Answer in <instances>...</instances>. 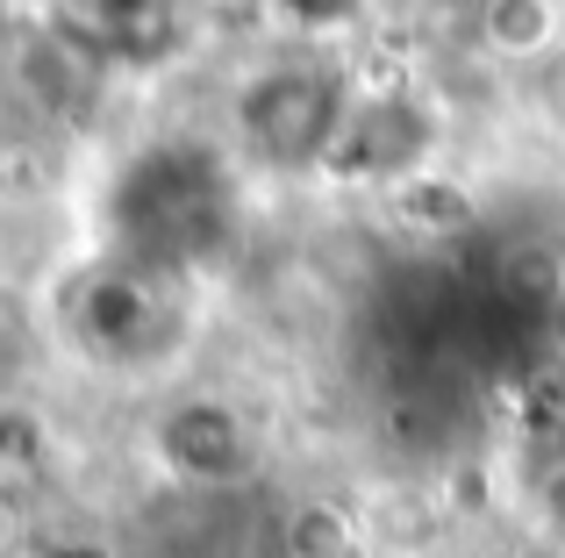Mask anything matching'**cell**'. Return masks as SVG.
I'll return each mask as SVG.
<instances>
[{"label": "cell", "instance_id": "cell-6", "mask_svg": "<svg viewBox=\"0 0 565 558\" xmlns=\"http://www.w3.org/2000/svg\"><path fill=\"white\" fill-rule=\"evenodd\" d=\"M537 508H544V523L565 537V459H552V465L537 473Z\"/></svg>", "mask_w": 565, "mask_h": 558}, {"label": "cell", "instance_id": "cell-2", "mask_svg": "<svg viewBox=\"0 0 565 558\" xmlns=\"http://www.w3.org/2000/svg\"><path fill=\"white\" fill-rule=\"evenodd\" d=\"M151 451H158V465H166L172 480H186V487H244V480H258V465H265L258 422H250L244 408L215 401V394L172 401L166 416L151 422Z\"/></svg>", "mask_w": 565, "mask_h": 558}, {"label": "cell", "instance_id": "cell-1", "mask_svg": "<svg viewBox=\"0 0 565 558\" xmlns=\"http://www.w3.org/2000/svg\"><path fill=\"white\" fill-rule=\"evenodd\" d=\"M351 72L330 57H273L236 94V137L265 172H316L351 129Z\"/></svg>", "mask_w": 565, "mask_h": 558}, {"label": "cell", "instance_id": "cell-5", "mask_svg": "<svg viewBox=\"0 0 565 558\" xmlns=\"http://www.w3.org/2000/svg\"><path fill=\"white\" fill-rule=\"evenodd\" d=\"M279 545H287V558H351L359 530H351V516L337 502H301V508H287Z\"/></svg>", "mask_w": 565, "mask_h": 558}, {"label": "cell", "instance_id": "cell-3", "mask_svg": "<svg viewBox=\"0 0 565 558\" xmlns=\"http://www.w3.org/2000/svg\"><path fill=\"white\" fill-rule=\"evenodd\" d=\"M8 72H14V94H29V108L43 115H79L94 100V79H100V57L86 43H72L57 22L43 29H22L8 43Z\"/></svg>", "mask_w": 565, "mask_h": 558}, {"label": "cell", "instance_id": "cell-4", "mask_svg": "<svg viewBox=\"0 0 565 558\" xmlns=\"http://www.w3.org/2000/svg\"><path fill=\"white\" fill-rule=\"evenodd\" d=\"M558 29H565V8H552V0H487V8H472V36L494 57H537L558 43Z\"/></svg>", "mask_w": 565, "mask_h": 558}]
</instances>
